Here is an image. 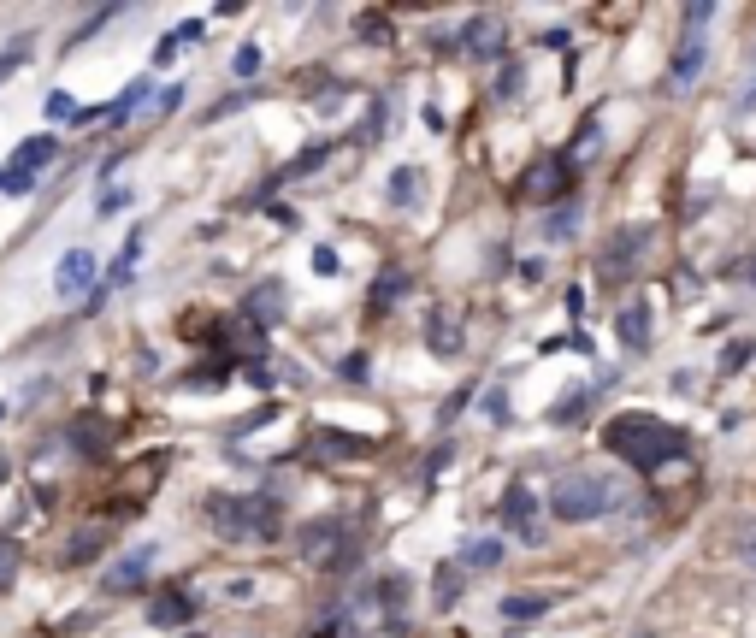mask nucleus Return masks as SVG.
I'll use <instances>...</instances> for the list:
<instances>
[{
	"label": "nucleus",
	"mask_w": 756,
	"mask_h": 638,
	"mask_svg": "<svg viewBox=\"0 0 756 638\" xmlns=\"http://www.w3.org/2000/svg\"><path fill=\"white\" fill-rule=\"evenodd\" d=\"M178 48H184V42H178V30H172V36H166V42H160V48H154V65L178 60Z\"/></svg>",
	"instance_id": "obj_37"
},
{
	"label": "nucleus",
	"mask_w": 756,
	"mask_h": 638,
	"mask_svg": "<svg viewBox=\"0 0 756 638\" xmlns=\"http://www.w3.org/2000/svg\"><path fill=\"white\" fill-rule=\"evenodd\" d=\"M0 414H6V402H0Z\"/></svg>",
	"instance_id": "obj_41"
},
{
	"label": "nucleus",
	"mask_w": 756,
	"mask_h": 638,
	"mask_svg": "<svg viewBox=\"0 0 756 638\" xmlns=\"http://www.w3.org/2000/svg\"><path fill=\"white\" fill-rule=\"evenodd\" d=\"M414 184H420V178H414L408 166H402V172H390V207H408V201H414Z\"/></svg>",
	"instance_id": "obj_23"
},
{
	"label": "nucleus",
	"mask_w": 756,
	"mask_h": 638,
	"mask_svg": "<svg viewBox=\"0 0 756 638\" xmlns=\"http://www.w3.org/2000/svg\"><path fill=\"white\" fill-rule=\"evenodd\" d=\"M402 290H408V278L402 272H384V284H373V308H390Z\"/></svg>",
	"instance_id": "obj_24"
},
{
	"label": "nucleus",
	"mask_w": 756,
	"mask_h": 638,
	"mask_svg": "<svg viewBox=\"0 0 756 638\" xmlns=\"http://www.w3.org/2000/svg\"><path fill=\"white\" fill-rule=\"evenodd\" d=\"M603 444H609L615 461H627L638 473H656L662 461L686 455V432H680V426H662V420H650V414H615V420L603 426Z\"/></svg>",
	"instance_id": "obj_1"
},
{
	"label": "nucleus",
	"mask_w": 756,
	"mask_h": 638,
	"mask_svg": "<svg viewBox=\"0 0 756 638\" xmlns=\"http://www.w3.org/2000/svg\"><path fill=\"white\" fill-rule=\"evenodd\" d=\"M621 343L627 349H650V308L644 302H632L627 314H621Z\"/></svg>",
	"instance_id": "obj_17"
},
{
	"label": "nucleus",
	"mask_w": 756,
	"mask_h": 638,
	"mask_svg": "<svg viewBox=\"0 0 756 638\" xmlns=\"http://www.w3.org/2000/svg\"><path fill=\"white\" fill-rule=\"evenodd\" d=\"M54 160H60V136H30V142H18V154H12L18 172H42V166H54Z\"/></svg>",
	"instance_id": "obj_13"
},
{
	"label": "nucleus",
	"mask_w": 756,
	"mask_h": 638,
	"mask_svg": "<svg viewBox=\"0 0 756 638\" xmlns=\"http://www.w3.org/2000/svg\"><path fill=\"white\" fill-rule=\"evenodd\" d=\"M30 190H36V172H18V166L0 172V195H30Z\"/></svg>",
	"instance_id": "obj_25"
},
{
	"label": "nucleus",
	"mask_w": 756,
	"mask_h": 638,
	"mask_svg": "<svg viewBox=\"0 0 756 638\" xmlns=\"http://www.w3.org/2000/svg\"><path fill=\"white\" fill-rule=\"evenodd\" d=\"M703 60H709V42H703V36H686L680 54H674V65H668V83H674V89H692Z\"/></svg>",
	"instance_id": "obj_12"
},
{
	"label": "nucleus",
	"mask_w": 756,
	"mask_h": 638,
	"mask_svg": "<svg viewBox=\"0 0 756 638\" xmlns=\"http://www.w3.org/2000/svg\"><path fill=\"white\" fill-rule=\"evenodd\" d=\"M89 284H95V255H89V249H65L60 266H54V290L71 302V296H83Z\"/></svg>",
	"instance_id": "obj_7"
},
{
	"label": "nucleus",
	"mask_w": 756,
	"mask_h": 638,
	"mask_svg": "<svg viewBox=\"0 0 756 638\" xmlns=\"http://www.w3.org/2000/svg\"><path fill=\"white\" fill-rule=\"evenodd\" d=\"M751 284H756V260H751Z\"/></svg>",
	"instance_id": "obj_40"
},
{
	"label": "nucleus",
	"mask_w": 756,
	"mask_h": 638,
	"mask_svg": "<svg viewBox=\"0 0 756 638\" xmlns=\"http://www.w3.org/2000/svg\"><path fill=\"white\" fill-rule=\"evenodd\" d=\"M48 119H77V101H71L65 89H54V95H48Z\"/></svg>",
	"instance_id": "obj_33"
},
{
	"label": "nucleus",
	"mask_w": 756,
	"mask_h": 638,
	"mask_svg": "<svg viewBox=\"0 0 756 638\" xmlns=\"http://www.w3.org/2000/svg\"><path fill=\"white\" fill-rule=\"evenodd\" d=\"M148 568H154V550L142 544V550L119 556V562L107 568V579H101V585H107V591H142V585H148Z\"/></svg>",
	"instance_id": "obj_9"
},
{
	"label": "nucleus",
	"mask_w": 756,
	"mask_h": 638,
	"mask_svg": "<svg viewBox=\"0 0 756 638\" xmlns=\"http://www.w3.org/2000/svg\"><path fill=\"white\" fill-rule=\"evenodd\" d=\"M148 95H154V83H148V77H136V83L125 89V95H119V101L107 107V119H113V125H125V119L136 113V107H142V101H148Z\"/></svg>",
	"instance_id": "obj_19"
},
{
	"label": "nucleus",
	"mask_w": 756,
	"mask_h": 638,
	"mask_svg": "<svg viewBox=\"0 0 756 638\" xmlns=\"http://www.w3.org/2000/svg\"><path fill=\"white\" fill-rule=\"evenodd\" d=\"M314 272H325V278H337V255H331V249H314Z\"/></svg>",
	"instance_id": "obj_39"
},
{
	"label": "nucleus",
	"mask_w": 756,
	"mask_h": 638,
	"mask_svg": "<svg viewBox=\"0 0 756 638\" xmlns=\"http://www.w3.org/2000/svg\"><path fill=\"white\" fill-rule=\"evenodd\" d=\"M249 319H260V325H278L284 319V284H260V290H249Z\"/></svg>",
	"instance_id": "obj_15"
},
{
	"label": "nucleus",
	"mask_w": 756,
	"mask_h": 638,
	"mask_svg": "<svg viewBox=\"0 0 756 638\" xmlns=\"http://www.w3.org/2000/svg\"><path fill=\"white\" fill-rule=\"evenodd\" d=\"M455 597H461V568H438V603L449 609Z\"/></svg>",
	"instance_id": "obj_29"
},
{
	"label": "nucleus",
	"mask_w": 756,
	"mask_h": 638,
	"mask_svg": "<svg viewBox=\"0 0 756 638\" xmlns=\"http://www.w3.org/2000/svg\"><path fill=\"white\" fill-rule=\"evenodd\" d=\"M567 178H573V166H567V154H544L526 178H520V190H526V201H556V195L567 190Z\"/></svg>",
	"instance_id": "obj_5"
},
{
	"label": "nucleus",
	"mask_w": 756,
	"mask_h": 638,
	"mask_svg": "<svg viewBox=\"0 0 756 638\" xmlns=\"http://www.w3.org/2000/svg\"><path fill=\"white\" fill-rule=\"evenodd\" d=\"M520 89H526V65L508 60V65H503V77H497V101H514Z\"/></svg>",
	"instance_id": "obj_21"
},
{
	"label": "nucleus",
	"mask_w": 756,
	"mask_h": 638,
	"mask_svg": "<svg viewBox=\"0 0 756 638\" xmlns=\"http://www.w3.org/2000/svg\"><path fill=\"white\" fill-rule=\"evenodd\" d=\"M573 225H579V207H567V213H550L544 237H550V243H567V237H573Z\"/></svg>",
	"instance_id": "obj_26"
},
{
	"label": "nucleus",
	"mask_w": 756,
	"mask_h": 638,
	"mask_svg": "<svg viewBox=\"0 0 756 638\" xmlns=\"http://www.w3.org/2000/svg\"><path fill=\"white\" fill-rule=\"evenodd\" d=\"M237 77H254V71H260V48H237Z\"/></svg>",
	"instance_id": "obj_35"
},
{
	"label": "nucleus",
	"mask_w": 756,
	"mask_h": 638,
	"mask_svg": "<svg viewBox=\"0 0 756 638\" xmlns=\"http://www.w3.org/2000/svg\"><path fill=\"white\" fill-rule=\"evenodd\" d=\"M579 408H585V390H573V396H562V402L550 408V420H556V426H573V420H579Z\"/></svg>",
	"instance_id": "obj_28"
},
{
	"label": "nucleus",
	"mask_w": 756,
	"mask_h": 638,
	"mask_svg": "<svg viewBox=\"0 0 756 638\" xmlns=\"http://www.w3.org/2000/svg\"><path fill=\"white\" fill-rule=\"evenodd\" d=\"M225 384V367H195V379H184V390H219Z\"/></svg>",
	"instance_id": "obj_30"
},
{
	"label": "nucleus",
	"mask_w": 756,
	"mask_h": 638,
	"mask_svg": "<svg viewBox=\"0 0 756 638\" xmlns=\"http://www.w3.org/2000/svg\"><path fill=\"white\" fill-rule=\"evenodd\" d=\"M189 621H195V597L189 591H160L154 609H148V627H160V633H178Z\"/></svg>",
	"instance_id": "obj_8"
},
{
	"label": "nucleus",
	"mask_w": 756,
	"mask_h": 638,
	"mask_svg": "<svg viewBox=\"0 0 756 638\" xmlns=\"http://www.w3.org/2000/svg\"><path fill=\"white\" fill-rule=\"evenodd\" d=\"M266 420H272V408H254V414H243V420H237V432H260Z\"/></svg>",
	"instance_id": "obj_38"
},
{
	"label": "nucleus",
	"mask_w": 756,
	"mask_h": 638,
	"mask_svg": "<svg viewBox=\"0 0 756 638\" xmlns=\"http://www.w3.org/2000/svg\"><path fill=\"white\" fill-rule=\"evenodd\" d=\"M497 562H503V544H497V538H473V544L461 550V568H479V574H491Z\"/></svg>",
	"instance_id": "obj_18"
},
{
	"label": "nucleus",
	"mask_w": 756,
	"mask_h": 638,
	"mask_svg": "<svg viewBox=\"0 0 756 638\" xmlns=\"http://www.w3.org/2000/svg\"><path fill=\"white\" fill-rule=\"evenodd\" d=\"M95 550H101V532H83V538H77V544L65 550V562H89Z\"/></svg>",
	"instance_id": "obj_31"
},
{
	"label": "nucleus",
	"mask_w": 756,
	"mask_h": 638,
	"mask_svg": "<svg viewBox=\"0 0 756 638\" xmlns=\"http://www.w3.org/2000/svg\"><path fill=\"white\" fill-rule=\"evenodd\" d=\"M95 207H101V213H119V207H130V190H107Z\"/></svg>",
	"instance_id": "obj_36"
},
{
	"label": "nucleus",
	"mask_w": 756,
	"mask_h": 638,
	"mask_svg": "<svg viewBox=\"0 0 756 638\" xmlns=\"http://www.w3.org/2000/svg\"><path fill=\"white\" fill-rule=\"evenodd\" d=\"M343 556H349V538H343V526L337 520H314V526H302V562L308 568H343Z\"/></svg>",
	"instance_id": "obj_4"
},
{
	"label": "nucleus",
	"mask_w": 756,
	"mask_h": 638,
	"mask_svg": "<svg viewBox=\"0 0 756 638\" xmlns=\"http://www.w3.org/2000/svg\"><path fill=\"white\" fill-rule=\"evenodd\" d=\"M24 60H30V36H18V42H12V48L0 54V83H6V77H12V71H18Z\"/></svg>",
	"instance_id": "obj_27"
},
{
	"label": "nucleus",
	"mask_w": 756,
	"mask_h": 638,
	"mask_svg": "<svg viewBox=\"0 0 756 638\" xmlns=\"http://www.w3.org/2000/svg\"><path fill=\"white\" fill-rule=\"evenodd\" d=\"M426 343H432L438 355H455V349H461V331H455V319H449V314H432V325H426Z\"/></svg>",
	"instance_id": "obj_20"
},
{
	"label": "nucleus",
	"mask_w": 756,
	"mask_h": 638,
	"mask_svg": "<svg viewBox=\"0 0 756 638\" xmlns=\"http://www.w3.org/2000/svg\"><path fill=\"white\" fill-rule=\"evenodd\" d=\"M107 444H113V426L101 414H77L71 420V449L77 455H107Z\"/></svg>",
	"instance_id": "obj_11"
},
{
	"label": "nucleus",
	"mask_w": 756,
	"mask_h": 638,
	"mask_svg": "<svg viewBox=\"0 0 756 638\" xmlns=\"http://www.w3.org/2000/svg\"><path fill=\"white\" fill-rule=\"evenodd\" d=\"M207 526L219 538H231V544H272L284 532V509L272 497H231V491H219V497H207Z\"/></svg>",
	"instance_id": "obj_2"
},
{
	"label": "nucleus",
	"mask_w": 756,
	"mask_h": 638,
	"mask_svg": "<svg viewBox=\"0 0 756 638\" xmlns=\"http://www.w3.org/2000/svg\"><path fill=\"white\" fill-rule=\"evenodd\" d=\"M18 562H24V550H18V538H0V591L18 579Z\"/></svg>",
	"instance_id": "obj_22"
},
{
	"label": "nucleus",
	"mask_w": 756,
	"mask_h": 638,
	"mask_svg": "<svg viewBox=\"0 0 756 638\" xmlns=\"http://www.w3.org/2000/svg\"><path fill=\"white\" fill-rule=\"evenodd\" d=\"M550 609V597H532V591H514V597H503V621L508 627H526V621H538Z\"/></svg>",
	"instance_id": "obj_16"
},
{
	"label": "nucleus",
	"mask_w": 756,
	"mask_h": 638,
	"mask_svg": "<svg viewBox=\"0 0 756 638\" xmlns=\"http://www.w3.org/2000/svg\"><path fill=\"white\" fill-rule=\"evenodd\" d=\"M609 503H615V485H609L603 473H585V467L562 473V479H556V491H550V509H556V520H567V526L597 520Z\"/></svg>",
	"instance_id": "obj_3"
},
{
	"label": "nucleus",
	"mask_w": 756,
	"mask_h": 638,
	"mask_svg": "<svg viewBox=\"0 0 756 638\" xmlns=\"http://www.w3.org/2000/svg\"><path fill=\"white\" fill-rule=\"evenodd\" d=\"M644 243H650V237H644V225H632V231H621V237H615V243L603 249V272H615V278H621V272L632 266V255H638Z\"/></svg>",
	"instance_id": "obj_14"
},
{
	"label": "nucleus",
	"mask_w": 756,
	"mask_h": 638,
	"mask_svg": "<svg viewBox=\"0 0 756 638\" xmlns=\"http://www.w3.org/2000/svg\"><path fill=\"white\" fill-rule=\"evenodd\" d=\"M178 101H184V89H178V83H166V89L154 95V113H178Z\"/></svg>",
	"instance_id": "obj_34"
},
{
	"label": "nucleus",
	"mask_w": 756,
	"mask_h": 638,
	"mask_svg": "<svg viewBox=\"0 0 756 638\" xmlns=\"http://www.w3.org/2000/svg\"><path fill=\"white\" fill-rule=\"evenodd\" d=\"M503 18H491V12H485V18H473V24H467V30H461V48H467V54H473V60H497V54H503Z\"/></svg>",
	"instance_id": "obj_10"
},
{
	"label": "nucleus",
	"mask_w": 756,
	"mask_h": 638,
	"mask_svg": "<svg viewBox=\"0 0 756 638\" xmlns=\"http://www.w3.org/2000/svg\"><path fill=\"white\" fill-rule=\"evenodd\" d=\"M503 526L508 532H520V544H538V538H544V526H538V503H532L526 485H514V491L503 497Z\"/></svg>",
	"instance_id": "obj_6"
},
{
	"label": "nucleus",
	"mask_w": 756,
	"mask_h": 638,
	"mask_svg": "<svg viewBox=\"0 0 756 638\" xmlns=\"http://www.w3.org/2000/svg\"><path fill=\"white\" fill-rule=\"evenodd\" d=\"M709 18H715V6H709V0H692V6H686V36H697Z\"/></svg>",
	"instance_id": "obj_32"
}]
</instances>
